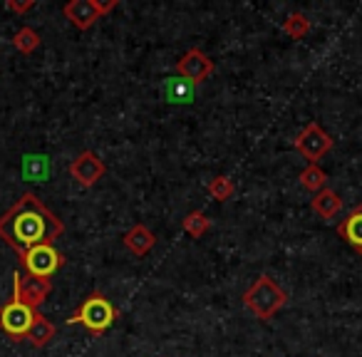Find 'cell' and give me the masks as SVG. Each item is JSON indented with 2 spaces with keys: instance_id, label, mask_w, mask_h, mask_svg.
Here are the masks:
<instances>
[{
  "instance_id": "1",
  "label": "cell",
  "mask_w": 362,
  "mask_h": 357,
  "mask_svg": "<svg viewBox=\"0 0 362 357\" xmlns=\"http://www.w3.org/2000/svg\"><path fill=\"white\" fill-rule=\"evenodd\" d=\"M65 233V223L33 192L21 194L16 204L0 216V238L21 256L28 248L55 243Z\"/></svg>"
},
{
  "instance_id": "2",
  "label": "cell",
  "mask_w": 362,
  "mask_h": 357,
  "mask_svg": "<svg viewBox=\"0 0 362 357\" xmlns=\"http://www.w3.org/2000/svg\"><path fill=\"white\" fill-rule=\"evenodd\" d=\"M288 303V293L273 281L271 276H258L253 286L243 293V305L258 317V320H271L278 310Z\"/></svg>"
},
{
  "instance_id": "3",
  "label": "cell",
  "mask_w": 362,
  "mask_h": 357,
  "mask_svg": "<svg viewBox=\"0 0 362 357\" xmlns=\"http://www.w3.org/2000/svg\"><path fill=\"white\" fill-rule=\"evenodd\" d=\"M117 317H119L117 308L112 305L102 293L95 291L82 300V305L77 308L70 317H67V325H82V327H87L92 335H102V332H107L115 325Z\"/></svg>"
},
{
  "instance_id": "4",
  "label": "cell",
  "mask_w": 362,
  "mask_h": 357,
  "mask_svg": "<svg viewBox=\"0 0 362 357\" xmlns=\"http://www.w3.org/2000/svg\"><path fill=\"white\" fill-rule=\"evenodd\" d=\"M21 266L25 273L35 278H47L50 281L62 266H65V256L57 251L52 243H42V246L28 248L25 253H21Z\"/></svg>"
},
{
  "instance_id": "5",
  "label": "cell",
  "mask_w": 362,
  "mask_h": 357,
  "mask_svg": "<svg viewBox=\"0 0 362 357\" xmlns=\"http://www.w3.org/2000/svg\"><path fill=\"white\" fill-rule=\"evenodd\" d=\"M52 293V283L47 278H35L25 271H16L13 276V300L23 303L30 310H37Z\"/></svg>"
},
{
  "instance_id": "6",
  "label": "cell",
  "mask_w": 362,
  "mask_h": 357,
  "mask_svg": "<svg viewBox=\"0 0 362 357\" xmlns=\"http://www.w3.org/2000/svg\"><path fill=\"white\" fill-rule=\"evenodd\" d=\"M332 146H335V139L317 122H308L305 129L296 136V151L303 159H308V164H317Z\"/></svg>"
},
{
  "instance_id": "7",
  "label": "cell",
  "mask_w": 362,
  "mask_h": 357,
  "mask_svg": "<svg viewBox=\"0 0 362 357\" xmlns=\"http://www.w3.org/2000/svg\"><path fill=\"white\" fill-rule=\"evenodd\" d=\"M119 6L117 0H110V3H100V0H70L62 8V16L77 28V30H87L92 28L102 16L112 13L115 8Z\"/></svg>"
},
{
  "instance_id": "8",
  "label": "cell",
  "mask_w": 362,
  "mask_h": 357,
  "mask_svg": "<svg viewBox=\"0 0 362 357\" xmlns=\"http://www.w3.org/2000/svg\"><path fill=\"white\" fill-rule=\"evenodd\" d=\"M35 312L37 310H30V308L23 305V303L8 300L6 305L0 308V330L6 332V335L11 337V340H16V342L25 340Z\"/></svg>"
},
{
  "instance_id": "9",
  "label": "cell",
  "mask_w": 362,
  "mask_h": 357,
  "mask_svg": "<svg viewBox=\"0 0 362 357\" xmlns=\"http://www.w3.org/2000/svg\"><path fill=\"white\" fill-rule=\"evenodd\" d=\"M214 70H216L214 60L206 52L199 50V47H192V50L184 52V55L176 60V75H179L181 80L192 82V85H202L204 80H209V77L214 75Z\"/></svg>"
},
{
  "instance_id": "10",
  "label": "cell",
  "mask_w": 362,
  "mask_h": 357,
  "mask_svg": "<svg viewBox=\"0 0 362 357\" xmlns=\"http://www.w3.org/2000/svg\"><path fill=\"white\" fill-rule=\"evenodd\" d=\"M105 171H107L105 161H102L92 149L80 151V154H77L75 159H72V164H70V176L85 189L95 187L102 176H105Z\"/></svg>"
},
{
  "instance_id": "11",
  "label": "cell",
  "mask_w": 362,
  "mask_h": 357,
  "mask_svg": "<svg viewBox=\"0 0 362 357\" xmlns=\"http://www.w3.org/2000/svg\"><path fill=\"white\" fill-rule=\"evenodd\" d=\"M122 243L129 253L134 256H146L151 248L156 246V233L151 228H146L144 223H134L129 231L122 236Z\"/></svg>"
},
{
  "instance_id": "12",
  "label": "cell",
  "mask_w": 362,
  "mask_h": 357,
  "mask_svg": "<svg viewBox=\"0 0 362 357\" xmlns=\"http://www.w3.org/2000/svg\"><path fill=\"white\" fill-rule=\"evenodd\" d=\"M337 236H340L345 243H350V246L362 256V204L352 209V211L337 223Z\"/></svg>"
},
{
  "instance_id": "13",
  "label": "cell",
  "mask_w": 362,
  "mask_h": 357,
  "mask_svg": "<svg viewBox=\"0 0 362 357\" xmlns=\"http://www.w3.org/2000/svg\"><path fill=\"white\" fill-rule=\"evenodd\" d=\"M164 97L169 105H192L197 97V85L181 80V77H169L164 85Z\"/></svg>"
},
{
  "instance_id": "14",
  "label": "cell",
  "mask_w": 362,
  "mask_h": 357,
  "mask_svg": "<svg viewBox=\"0 0 362 357\" xmlns=\"http://www.w3.org/2000/svg\"><path fill=\"white\" fill-rule=\"evenodd\" d=\"M55 332H57V327L52 325V322L47 320L40 310H37L35 317H33V325H30V330H28L25 340L30 342L33 347H37V350H40V347L50 345V340L55 337Z\"/></svg>"
},
{
  "instance_id": "15",
  "label": "cell",
  "mask_w": 362,
  "mask_h": 357,
  "mask_svg": "<svg viewBox=\"0 0 362 357\" xmlns=\"http://www.w3.org/2000/svg\"><path fill=\"white\" fill-rule=\"evenodd\" d=\"M310 206H313V211L317 213L320 218H332V216H337L340 213V209H342V199L337 197V192H332V189H322V192H317L315 197H313V201H310Z\"/></svg>"
},
{
  "instance_id": "16",
  "label": "cell",
  "mask_w": 362,
  "mask_h": 357,
  "mask_svg": "<svg viewBox=\"0 0 362 357\" xmlns=\"http://www.w3.org/2000/svg\"><path fill=\"white\" fill-rule=\"evenodd\" d=\"M42 37L37 30H33L30 25H23L21 30L13 35V47H16L18 52H23V55H33V52L40 47Z\"/></svg>"
},
{
  "instance_id": "17",
  "label": "cell",
  "mask_w": 362,
  "mask_h": 357,
  "mask_svg": "<svg viewBox=\"0 0 362 357\" xmlns=\"http://www.w3.org/2000/svg\"><path fill=\"white\" fill-rule=\"evenodd\" d=\"M300 187L305 189V192H313V194H317V192H322L325 189V184H327V176H325V171L320 169L317 164H308L305 169L300 171Z\"/></svg>"
},
{
  "instance_id": "18",
  "label": "cell",
  "mask_w": 362,
  "mask_h": 357,
  "mask_svg": "<svg viewBox=\"0 0 362 357\" xmlns=\"http://www.w3.org/2000/svg\"><path fill=\"white\" fill-rule=\"evenodd\" d=\"M181 228H184L192 238H202V236H206V231L211 228V218H209L204 211H192V213H187L184 221H181Z\"/></svg>"
},
{
  "instance_id": "19",
  "label": "cell",
  "mask_w": 362,
  "mask_h": 357,
  "mask_svg": "<svg viewBox=\"0 0 362 357\" xmlns=\"http://www.w3.org/2000/svg\"><path fill=\"white\" fill-rule=\"evenodd\" d=\"M206 192L211 194V199H216V201H228V199H233V194H236V184H233V179H228V176H214L211 182L206 184Z\"/></svg>"
},
{
  "instance_id": "20",
  "label": "cell",
  "mask_w": 362,
  "mask_h": 357,
  "mask_svg": "<svg viewBox=\"0 0 362 357\" xmlns=\"http://www.w3.org/2000/svg\"><path fill=\"white\" fill-rule=\"evenodd\" d=\"M283 30H286L288 37H293V40H300V37H305L308 33H310V21L305 18V13H291V16L286 18V23H283Z\"/></svg>"
},
{
  "instance_id": "21",
  "label": "cell",
  "mask_w": 362,
  "mask_h": 357,
  "mask_svg": "<svg viewBox=\"0 0 362 357\" xmlns=\"http://www.w3.org/2000/svg\"><path fill=\"white\" fill-rule=\"evenodd\" d=\"M47 174V159L45 156H25V176L42 179Z\"/></svg>"
},
{
  "instance_id": "22",
  "label": "cell",
  "mask_w": 362,
  "mask_h": 357,
  "mask_svg": "<svg viewBox=\"0 0 362 357\" xmlns=\"http://www.w3.org/2000/svg\"><path fill=\"white\" fill-rule=\"evenodd\" d=\"M6 8L11 13H18V16H23V13H28V11H33V8H35V0H8L6 3Z\"/></svg>"
}]
</instances>
